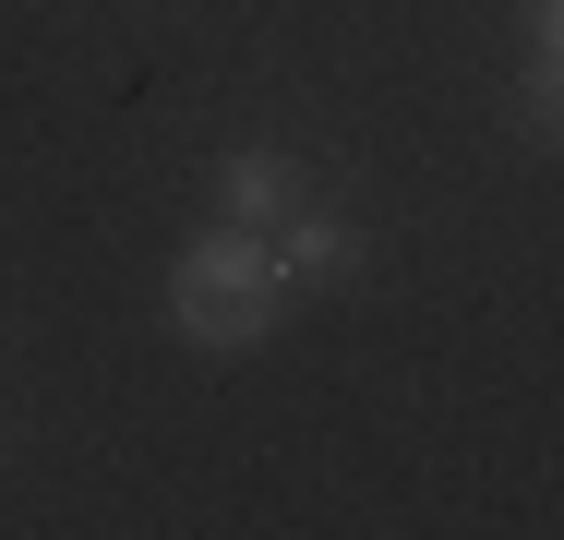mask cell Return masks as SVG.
I'll return each mask as SVG.
<instances>
[{
  "mask_svg": "<svg viewBox=\"0 0 564 540\" xmlns=\"http://www.w3.org/2000/svg\"><path fill=\"white\" fill-rule=\"evenodd\" d=\"M289 205H301V169H289L276 144H240V156L217 169V216L228 228H276Z\"/></svg>",
  "mask_w": 564,
  "mask_h": 540,
  "instance_id": "2",
  "label": "cell"
},
{
  "mask_svg": "<svg viewBox=\"0 0 564 540\" xmlns=\"http://www.w3.org/2000/svg\"><path fill=\"white\" fill-rule=\"evenodd\" d=\"M541 48H553V61H564V0H541Z\"/></svg>",
  "mask_w": 564,
  "mask_h": 540,
  "instance_id": "5",
  "label": "cell"
},
{
  "mask_svg": "<svg viewBox=\"0 0 564 540\" xmlns=\"http://www.w3.org/2000/svg\"><path fill=\"white\" fill-rule=\"evenodd\" d=\"M276 301H289V277H276V240L264 228H217V240H193L169 264V324L193 348H264Z\"/></svg>",
  "mask_w": 564,
  "mask_h": 540,
  "instance_id": "1",
  "label": "cell"
},
{
  "mask_svg": "<svg viewBox=\"0 0 564 540\" xmlns=\"http://www.w3.org/2000/svg\"><path fill=\"white\" fill-rule=\"evenodd\" d=\"M276 228H289V240H276V277H348V252H360L348 216H325V205H289Z\"/></svg>",
  "mask_w": 564,
  "mask_h": 540,
  "instance_id": "3",
  "label": "cell"
},
{
  "mask_svg": "<svg viewBox=\"0 0 564 540\" xmlns=\"http://www.w3.org/2000/svg\"><path fill=\"white\" fill-rule=\"evenodd\" d=\"M529 132H541V144H564V61H553V48L529 61Z\"/></svg>",
  "mask_w": 564,
  "mask_h": 540,
  "instance_id": "4",
  "label": "cell"
}]
</instances>
